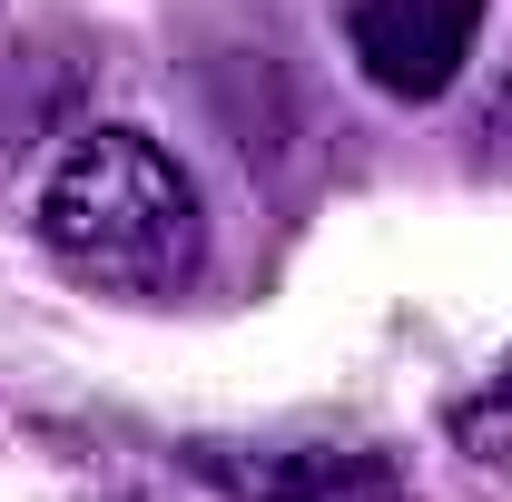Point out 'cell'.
Masks as SVG:
<instances>
[{"label": "cell", "instance_id": "obj_1", "mask_svg": "<svg viewBox=\"0 0 512 502\" xmlns=\"http://www.w3.org/2000/svg\"><path fill=\"white\" fill-rule=\"evenodd\" d=\"M40 247L89 286L178 296L207 256V217H197L188 168L148 128H89L40 178Z\"/></svg>", "mask_w": 512, "mask_h": 502}, {"label": "cell", "instance_id": "obj_2", "mask_svg": "<svg viewBox=\"0 0 512 502\" xmlns=\"http://www.w3.org/2000/svg\"><path fill=\"white\" fill-rule=\"evenodd\" d=\"M483 10L493 0H355L345 40L384 99H444L483 40Z\"/></svg>", "mask_w": 512, "mask_h": 502}, {"label": "cell", "instance_id": "obj_3", "mask_svg": "<svg viewBox=\"0 0 512 502\" xmlns=\"http://www.w3.org/2000/svg\"><path fill=\"white\" fill-rule=\"evenodd\" d=\"M256 502H414V493L384 463H355V453H296V463L256 473Z\"/></svg>", "mask_w": 512, "mask_h": 502}, {"label": "cell", "instance_id": "obj_4", "mask_svg": "<svg viewBox=\"0 0 512 502\" xmlns=\"http://www.w3.org/2000/svg\"><path fill=\"white\" fill-rule=\"evenodd\" d=\"M493 128H503V158H512V79H503V109H493Z\"/></svg>", "mask_w": 512, "mask_h": 502}]
</instances>
